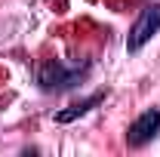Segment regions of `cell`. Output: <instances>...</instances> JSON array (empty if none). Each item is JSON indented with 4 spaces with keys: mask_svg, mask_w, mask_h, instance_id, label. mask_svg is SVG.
<instances>
[{
    "mask_svg": "<svg viewBox=\"0 0 160 157\" xmlns=\"http://www.w3.org/2000/svg\"><path fill=\"white\" fill-rule=\"evenodd\" d=\"M40 86L43 89H62V86H71V77L65 74L59 62H46L40 68Z\"/></svg>",
    "mask_w": 160,
    "mask_h": 157,
    "instance_id": "obj_3",
    "label": "cell"
},
{
    "mask_svg": "<svg viewBox=\"0 0 160 157\" xmlns=\"http://www.w3.org/2000/svg\"><path fill=\"white\" fill-rule=\"evenodd\" d=\"M102 102V93H96V96H89V99H83V102H74L71 108H65V111H59L56 114V123H71V120H77V117H83L92 105H99Z\"/></svg>",
    "mask_w": 160,
    "mask_h": 157,
    "instance_id": "obj_4",
    "label": "cell"
},
{
    "mask_svg": "<svg viewBox=\"0 0 160 157\" xmlns=\"http://www.w3.org/2000/svg\"><path fill=\"white\" fill-rule=\"evenodd\" d=\"M160 31V3H151L142 9V16L136 19V25L129 28V37H126V49L129 53H139L148 40Z\"/></svg>",
    "mask_w": 160,
    "mask_h": 157,
    "instance_id": "obj_1",
    "label": "cell"
},
{
    "mask_svg": "<svg viewBox=\"0 0 160 157\" xmlns=\"http://www.w3.org/2000/svg\"><path fill=\"white\" fill-rule=\"evenodd\" d=\"M157 129H160V111L157 108H148L145 114H139V117L129 123L126 142H129L132 148H142V145H148L151 139L157 136Z\"/></svg>",
    "mask_w": 160,
    "mask_h": 157,
    "instance_id": "obj_2",
    "label": "cell"
}]
</instances>
